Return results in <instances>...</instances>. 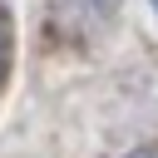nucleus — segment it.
I'll list each match as a JSON object with an SVG mask.
<instances>
[{
	"instance_id": "obj_1",
	"label": "nucleus",
	"mask_w": 158,
	"mask_h": 158,
	"mask_svg": "<svg viewBox=\"0 0 158 158\" xmlns=\"http://www.w3.org/2000/svg\"><path fill=\"white\" fill-rule=\"evenodd\" d=\"M123 158H158V148H133V153H123Z\"/></svg>"
},
{
	"instance_id": "obj_2",
	"label": "nucleus",
	"mask_w": 158,
	"mask_h": 158,
	"mask_svg": "<svg viewBox=\"0 0 158 158\" xmlns=\"http://www.w3.org/2000/svg\"><path fill=\"white\" fill-rule=\"evenodd\" d=\"M148 10H153V15H158V0H148Z\"/></svg>"
}]
</instances>
